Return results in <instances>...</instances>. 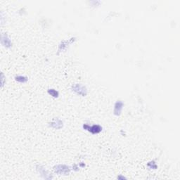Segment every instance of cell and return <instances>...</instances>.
Instances as JSON below:
<instances>
[{
	"mask_svg": "<svg viewBox=\"0 0 180 180\" xmlns=\"http://www.w3.org/2000/svg\"><path fill=\"white\" fill-rule=\"evenodd\" d=\"M55 171L59 174H67L69 172V169L65 165H58L56 167Z\"/></svg>",
	"mask_w": 180,
	"mask_h": 180,
	"instance_id": "6da1fadb",
	"label": "cell"
},
{
	"mask_svg": "<svg viewBox=\"0 0 180 180\" xmlns=\"http://www.w3.org/2000/svg\"><path fill=\"white\" fill-rule=\"evenodd\" d=\"M73 89H74V91H75L76 92L80 94H83V95L86 94V89H85V88L82 87V86H81V85L77 84V85L75 86Z\"/></svg>",
	"mask_w": 180,
	"mask_h": 180,
	"instance_id": "7a4b0ae2",
	"label": "cell"
},
{
	"mask_svg": "<svg viewBox=\"0 0 180 180\" xmlns=\"http://www.w3.org/2000/svg\"><path fill=\"white\" fill-rule=\"evenodd\" d=\"M88 129H89V130L90 132H92V133H93V134L99 133L101 130V127L99 125H94L92 127H89Z\"/></svg>",
	"mask_w": 180,
	"mask_h": 180,
	"instance_id": "3957f363",
	"label": "cell"
},
{
	"mask_svg": "<svg viewBox=\"0 0 180 180\" xmlns=\"http://www.w3.org/2000/svg\"><path fill=\"white\" fill-rule=\"evenodd\" d=\"M122 107V103L120 101L117 102V103L116 104V108H115V113L116 115H119L121 111Z\"/></svg>",
	"mask_w": 180,
	"mask_h": 180,
	"instance_id": "277c9868",
	"label": "cell"
},
{
	"mask_svg": "<svg viewBox=\"0 0 180 180\" xmlns=\"http://www.w3.org/2000/svg\"><path fill=\"white\" fill-rule=\"evenodd\" d=\"M49 94H50L51 95L54 96V97H57V96H58V93L54 89H49Z\"/></svg>",
	"mask_w": 180,
	"mask_h": 180,
	"instance_id": "5b68a950",
	"label": "cell"
},
{
	"mask_svg": "<svg viewBox=\"0 0 180 180\" xmlns=\"http://www.w3.org/2000/svg\"><path fill=\"white\" fill-rule=\"evenodd\" d=\"M25 78L23 77H16V80H18V81H20V82H25V81L26 80H24Z\"/></svg>",
	"mask_w": 180,
	"mask_h": 180,
	"instance_id": "8992f818",
	"label": "cell"
}]
</instances>
